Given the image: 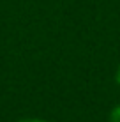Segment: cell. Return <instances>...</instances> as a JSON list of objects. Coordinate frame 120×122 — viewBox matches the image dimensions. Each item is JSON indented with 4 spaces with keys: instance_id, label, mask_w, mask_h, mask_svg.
Returning a JSON list of instances; mask_svg holds the SVG:
<instances>
[{
    "instance_id": "6da1fadb",
    "label": "cell",
    "mask_w": 120,
    "mask_h": 122,
    "mask_svg": "<svg viewBox=\"0 0 120 122\" xmlns=\"http://www.w3.org/2000/svg\"><path fill=\"white\" fill-rule=\"evenodd\" d=\"M108 122H120V104L111 108L110 112V117H108Z\"/></svg>"
},
{
    "instance_id": "7a4b0ae2",
    "label": "cell",
    "mask_w": 120,
    "mask_h": 122,
    "mask_svg": "<svg viewBox=\"0 0 120 122\" xmlns=\"http://www.w3.org/2000/svg\"><path fill=\"white\" fill-rule=\"evenodd\" d=\"M18 122H49L44 119H37V117H27V119H19Z\"/></svg>"
},
{
    "instance_id": "3957f363",
    "label": "cell",
    "mask_w": 120,
    "mask_h": 122,
    "mask_svg": "<svg viewBox=\"0 0 120 122\" xmlns=\"http://www.w3.org/2000/svg\"><path fill=\"white\" fill-rule=\"evenodd\" d=\"M115 81H117V85L120 87V64L117 67V71H115Z\"/></svg>"
}]
</instances>
